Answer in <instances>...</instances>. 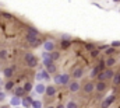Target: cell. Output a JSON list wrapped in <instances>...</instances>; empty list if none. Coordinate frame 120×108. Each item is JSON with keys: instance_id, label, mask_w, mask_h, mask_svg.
Instances as JSON below:
<instances>
[{"instance_id": "cell-6", "label": "cell", "mask_w": 120, "mask_h": 108, "mask_svg": "<svg viewBox=\"0 0 120 108\" xmlns=\"http://www.w3.org/2000/svg\"><path fill=\"white\" fill-rule=\"evenodd\" d=\"M36 80H49V73L46 72V69L45 70H39L36 73Z\"/></svg>"}, {"instance_id": "cell-32", "label": "cell", "mask_w": 120, "mask_h": 108, "mask_svg": "<svg viewBox=\"0 0 120 108\" xmlns=\"http://www.w3.org/2000/svg\"><path fill=\"white\" fill-rule=\"evenodd\" d=\"M110 46L115 48V49H116V48H120V41H113V42L110 44Z\"/></svg>"}, {"instance_id": "cell-13", "label": "cell", "mask_w": 120, "mask_h": 108, "mask_svg": "<svg viewBox=\"0 0 120 108\" xmlns=\"http://www.w3.org/2000/svg\"><path fill=\"white\" fill-rule=\"evenodd\" d=\"M80 88H81V86H80L78 81H71V83H70V91H71V93H77Z\"/></svg>"}, {"instance_id": "cell-1", "label": "cell", "mask_w": 120, "mask_h": 108, "mask_svg": "<svg viewBox=\"0 0 120 108\" xmlns=\"http://www.w3.org/2000/svg\"><path fill=\"white\" fill-rule=\"evenodd\" d=\"M25 62H27V66L28 67H36L38 66V59L35 58V55L28 52V54H25Z\"/></svg>"}, {"instance_id": "cell-4", "label": "cell", "mask_w": 120, "mask_h": 108, "mask_svg": "<svg viewBox=\"0 0 120 108\" xmlns=\"http://www.w3.org/2000/svg\"><path fill=\"white\" fill-rule=\"evenodd\" d=\"M43 48H45V52L52 54V52H55V42L46 41V42H43Z\"/></svg>"}, {"instance_id": "cell-30", "label": "cell", "mask_w": 120, "mask_h": 108, "mask_svg": "<svg viewBox=\"0 0 120 108\" xmlns=\"http://www.w3.org/2000/svg\"><path fill=\"white\" fill-rule=\"evenodd\" d=\"M53 80H55V83H56V84L61 86V75H56V76L53 77Z\"/></svg>"}, {"instance_id": "cell-17", "label": "cell", "mask_w": 120, "mask_h": 108, "mask_svg": "<svg viewBox=\"0 0 120 108\" xmlns=\"http://www.w3.org/2000/svg\"><path fill=\"white\" fill-rule=\"evenodd\" d=\"M95 88H96L98 91H101V93H102V91H105V90H106V83H105V81H98V83H96V86H95Z\"/></svg>"}, {"instance_id": "cell-12", "label": "cell", "mask_w": 120, "mask_h": 108, "mask_svg": "<svg viewBox=\"0 0 120 108\" xmlns=\"http://www.w3.org/2000/svg\"><path fill=\"white\" fill-rule=\"evenodd\" d=\"M14 70H15V67L14 66H11V67H6L4 69V77H7V79H10V77H13V73H14Z\"/></svg>"}, {"instance_id": "cell-20", "label": "cell", "mask_w": 120, "mask_h": 108, "mask_svg": "<svg viewBox=\"0 0 120 108\" xmlns=\"http://www.w3.org/2000/svg\"><path fill=\"white\" fill-rule=\"evenodd\" d=\"M105 65H106V66L110 69L113 65H116V59H115V58H108V59L105 60Z\"/></svg>"}, {"instance_id": "cell-15", "label": "cell", "mask_w": 120, "mask_h": 108, "mask_svg": "<svg viewBox=\"0 0 120 108\" xmlns=\"http://www.w3.org/2000/svg\"><path fill=\"white\" fill-rule=\"evenodd\" d=\"M32 103H34L32 97H25V98H22V107L30 108V107H32Z\"/></svg>"}, {"instance_id": "cell-18", "label": "cell", "mask_w": 120, "mask_h": 108, "mask_svg": "<svg viewBox=\"0 0 120 108\" xmlns=\"http://www.w3.org/2000/svg\"><path fill=\"white\" fill-rule=\"evenodd\" d=\"M46 72H48L49 75H55V73L57 72V66L53 63V65H50V66H48V67H46Z\"/></svg>"}, {"instance_id": "cell-26", "label": "cell", "mask_w": 120, "mask_h": 108, "mask_svg": "<svg viewBox=\"0 0 120 108\" xmlns=\"http://www.w3.org/2000/svg\"><path fill=\"white\" fill-rule=\"evenodd\" d=\"M113 84L115 86H119L120 84V73H116L115 77H113Z\"/></svg>"}, {"instance_id": "cell-10", "label": "cell", "mask_w": 120, "mask_h": 108, "mask_svg": "<svg viewBox=\"0 0 120 108\" xmlns=\"http://www.w3.org/2000/svg\"><path fill=\"white\" fill-rule=\"evenodd\" d=\"M24 94H27L25 90H24V87H15V88H14V96H15V97L21 98V97H24Z\"/></svg>"}, {"instance_id": "cell-21", "label": "cell", "mask_w": 120, "mask_h": 108, "mask_svg": "<svg viewBox=\"0 0 120 108\" xmlns=\"http://www.w3.org/2000/svg\"><path fill=\"white\" fill-rule=\"evenodd\" d=\"M70 83V75H67V73H63L61 75V86H64V84H68Z\"/></svg>"}, {"instance_id": "cell-9", "label": "cell", "mask_w": 120, "mask_h": 108, "mask_svg": "<svg viewBox=\"0 0 120 108\" xmlns=\"http://www.w3.org/2000/svg\"><path fill=\"white\" fill-rule=\"evenodd\" d=\"M56 91H57V88L55 87V86H46V96H49V97H53L55 94H56Z\"/></svg>"}, {"instance_id": "cell-35", "label": "cell", "mask_w": 120, "mask_h": 108, "mask_svg": "<svg viewBox=\"0 0 120 108\" xmlns=\"http://www.w3.org/2000/svg\"><path fill=\"white\" fill-rule=\"evenodd\" d=\"M6 55H7L6 51H0V59H4V58H6Z\"/></svg>"}, {"instance_id": "cell-27", "label": "cell", "mask_w": 120, "mask_h": 108, "mask_svg": "<svg viewBox=\"0 0 120 108\" xmlns=\"http://www.w3.org/2000/svg\"><path fill=\"white\" fill-rule=\"evenodd\" d=\"M32 108H42V101H39V100H34V103H32Z\"/></svg>"}, {"instance_id": "cell-37", "label": "cell", "mask_w": 120, "mask_h": 108, "mask_svg": "<svg viewBox=\"0 0 120 108\" xmlns=\"http://www.w3.org/2000/svg\"><path fill=\"white\" fill-rule=\"evenodd\" d=\"M98 54H99V52H98V49H95V51H92V52H91V55H92L94 58H95V56H98Z\"/></svg>"}, {"instance_id": "cell-41", "label": "cell", "mask_w": 120, "mask_h": 108, "mask_svg": "<svg viewBox=\"0 0 120 108\" xmlns=\"http://www.w3.org/2000/svg\"><path fill=\"white\" fill-rule=\"evenodd\" d=\"M99 49H105V51H106V49H109V46H108V45H102Z\"/></svg>"}, {"instance_id": "cell-5", "label": "cell", "mask_w": 120, "mask_h": 108, "mask_svg": "<svg viewBox=\"0 0 120 108\" xmlns=\"http://www.w3.org/2000/svg\"><path fill=\"white\" fill-rule=\"evenodd\" d=\"M42 58H43V65H45L46 67L55 63V62H53V59L50 58V54H48V52H43V54H42Z\"/></svg>"}, {"instance_id": "cell-42", "label": "cell", "mask_w": 120, "mask_h": 108, "mask_svg": "<svg viewBox=\"0 0 120 108\" xmlns=\"http://www.w3.org/2000/svg\"><path fill=\"white\" fill-rule=\"evenodd\" d=\"M0 108H8V105H1Z\"/></svg>"}, {"instance_id": "cell-8", "label": "cell", "mask_w": 120, "mask_h": 108, "mask_svg": "<svg viewBox=\"0 0 120 108\" xmlns=\"http://www.w3.org/2000/svg\"><path fill=\"white\" fill-rule=\"evenodd\" d=\"M35 93H36V94H43V93H46V86L42 84V83H38V84L35 86Z\"/></svg>"}, {"instance_id": "cell-22", "label": "cell", "mask_w": 120, "mask_h": 108, "mask_svg": "<svg viewBox=\"0 0 120 108\" xmlns=\"http://www.w3.org/2000/svg\"><path fill=\"white\" fill-rule=\"evenodd\" d=\"M99 73H102V72H101V69L96 66V67H94V69L91 70V77H98V76H99Z\"/></svg>"}, {"instance_id": "cell-16", "label": "cell", "mask_w": 120, "mask_h": 108, "mask_svg": "<svg viewBox=\"0 0 120 108\" xmlns=\"http://www.w3.org/2000/svg\"><path fill=\"white\" fill-rule=\"evenodd\" d=\"M27 35H30V37H39V31L36 29V28H32V27H28L27 28Z\"/></svg>"}, {"instance_id": "cell-25", "label": "cell", "mask_w": 120, "mask_h": 108, "mask_svg": "<svg viewBox=\"0 0 120 108\" xmlns=\"http://www.w3.org/2000/svg\"><path fill=\"white\" fill-rule=\"evenodd\" d=\"M50 58L53 59V62H55V60H57V59H60V52H57V51L52 52V54H50Z\"/></svg>"}, {"instance_id": "cell-29", "label": "cell", "mask_w": 120, "mask_h": 108, "mask_svg": "<svg viewBox=\"0 0 120 108\" xmlns=\"http://www.w3.org/2000/svg\"><path fill=\"white\" fill-rule=\"evenodd\" d=\"M66 108H78V105H77V103H75V101H71V100H70V101L67 103Z\"/></svg>"}, {"instance_id": "cell-44", "label": "cell", "mask_w": 120, "mask_h": 108, "mask_svg": "<svg viewBox=\"0 0 120 108\" xmlns=\"http://www.w3.org/2000/svg\"><path fill=\"white\" fill-rule=\"evenodd\" d=\"M1 83H3V81H1V79H0V84H1Z\"/></svg>"}, {"instance_id": "cell-33", "label": "cell", "mask_w": 120, "mask_h": 108, "mask_svg": "<svg viewBox=\"0 0 120 108\" xmlns=\"http://www.w3.org/2000/svg\"><path fill=\"white\" fill-rule=\"evenodd\" d=\"M98 80H99V81H105V80H106V77H105V73H103V72H102V73H99Z\"/></svg>"}, {"instance_id": "cell-24", "label": "cell", "mask_w": 120, "mask_h": 108, "mask_svg": "<svg viewBox=\"0 0 120 108\" xmlns=\"http://www.w3.org/2000/svg\"><path fill=\"white\" fill-rule=\"evenodd\" d=\"M24 90H25V93H30L31 90H32V83L31 81H27L24 84Z\"/></svg>"}, {"instance_id": "cell-11", "label": "cell", "mask_w": 120, "mask_h": 108, "mask_svg": "<svg viewBox=\"0 0 120 108\" xmlns=\"http://www.w3.org/2000/svg\"><path fill=\"white\" fill-rule=\"evenodd\" d=\"M10 105H13V107H15V108H17L18 105H22V100L14 96V97H13V98L10 100Z\"/></svg>"}, {"instance_id": "cell-36", "label": "cell", "mask_w": 120, "mask_h": 108, "mask_svg": "<svg viewBox=\"0 0 120 108\" xmlns=\"http://www.w3.org/2000/svg\"><path fill=\"white\" fill-rule=\"evenodd\" d=\"M113 52H115V48H112V46H110V48H109V49H106V54H108V55L113 54Z\"/></svg>"}, {"instance_id": "cell-19", "label": "cell", "mask_w": 120, "mask_h": 108, "mask_svg": "<svg viewBox=\"0 0 120 108\" xmlns=\"http://www.w3.org/2000/svg\"><path fill=\"white\" fill-rule=\"evenodd\" d=\"M103 73H105V77H106V80H108V79H112V80H113V77H115V72H113L112 69H106Z\"/></svg>"}, {"instance_id": "cell-39", "label": "cell", "mask_w": 120, "mask_h": 108, "mask_svg": "<svg viewBox=\"0 0 120 108\" xmlns=\"http://www.w3.org/2000/svg\"><path fill=\"white\" fill-rule=\"evenodd\" d=\"M4 98H6V94H4V93H1V91H0V101H3V100H4Z\"/></svg>"}, {"instance_id": "cell-28", "label": "cell", "mask_w": 120, "mask_h": 108, "mask_svg": "<svg viewBox=\"0 0 120 108\" xmlns=\"http://www.w3.org/2000/svg\"><path fill=\"white\" fill-rule=\"evenodd\" d=\"M4 88H6V90H13V88H14V83H13L11 80H8L7 83H6Z\"/></svg>"}, {"instance_id": "cell-7", "label": "cell", "mask_w": 120, "mask_h": 108, "mask_svg": "<svg viewBox=\"0 0 120 108\" xmlns=\"http://www.w3.org/2000/svg\"><path fill=\"white\" fill-rule=\"evenodd\" d=\"M82 75H84V70H82V67H75L74 70H73V77L74 79H81L82 77Z\"/></svg>"}, {"instance_id": "cell-40", "label": "cell", "mask_w": 120, "mask_h": 108, "mask_svg": "<svg viewBox=\"0 0 120 108\" xmlns=\"http://www.w3.org/2000/svg\"><path fill=\"white\" fill-rule=\"evenodd\" d=\"M3 17H6V18H11V16H10L8 13H3Z\"/></svg>"}, {"instance_id": "cell-34", "label": "cell", "mask_w": 120, "mask_h": 108, "mask_svg": "<svg viewBox=\"0 0 120 108\" xmlns=\"http://www.w3.org/2000/svg\"><path fill=\"white\" fill-rule=\"evenodd\" d=\"M105 66H106V65H105V62H101V63H99V65H98V67H99V69H101V72H102V70H103V69H105Z\"/></svg>"}, {"instance_id": "cell-23", "label": "cell", "mask_w": 120, "mask_h": 108, "mask_svg": "<svg viewBox=\"0 0 120 108\" xmlns=\"http://www.w3.org/2000/svg\"><path fill=\"white\" fill-rule=\"evenodd\" d=\"M60 44H61V48H63V49H67V48L71 45V41H70V39H61Z\"/></svg>"}, {"instance_id": "cell-14", "label": "cell", "mask_w": 120, "mask_h": 108, "mask_svg": "<svg viewBox=\"0 0 120 108\" xmlns=\"http://www.w3.org/2000/svg\"><path fill=\"white\" fill-rule=\"evenodd\" d=\"M95 86H96V84H94L92 81H88V83H87L82 88H84V91H85V93H88V94H90V93H92V91H94Z\"/></svg>"}, {"instance_id": "cell-38", "label": "cell", "mask_w": 120, "mask_h": 108, "mask_svg": "<svg viewBox=\"0 0 120 108\" xmlns=\"http://www.w3.org/2000/svg\"><path fill=\"white\" fill-rule=\"evenodd\" d=\"M61 39H70L71 41V37L70 35H61Z\"/></svg>"}, {"instance_id": "cell-3", "label": "cell", "mask_w": 120, "mask_h": 108, "mask_svg": "<svg viewBox=\"0 0 120 108\" xmlns=\"http://www.w3.org/2000/svg\"><path fill=\"white\" fill-rule=\"evenodd\" d=\"M115 100H116V96H115V94H110L109 97H106V98L102 101V108H108L109 105H112Z\"/></svg>"}, {"instance_id": "cell-45", "label": "cell", "mask_w": 120, "mask_h": 108, "mask_svg": "<svg viewBox=\"0 0 120 108\" xmlns=\"http://www.w3.org/2000/svg\"><path fill=\"white\" fill-rule=\"evenodd\" d=\"M48 108H55V107H48Z\"/></svg>"}, {"instance_id": "cell-2", "label": "cell", "mask_w": 120, "mask_h": 108, "mask_svg": "<svg viewBox=\"0 0 120 108\" xmlns=\"http://www.w3.org/2000/svg\"><path fill=\"white\" fill-rule=\"evenodd\" d=\"M27 42L30 44L31 46H34V48H36V46H39L42 44V41L39 39V37H30V35H27Z\"/></svg>"}, {"instance_id": "cell-31", "label": "cell", "mask_w": 120, "mask_h": 108, "mask_svg": "<svg viewBox=\"0 0 120 108\" xmlns=\"http://www.w3.org/2000/svg\"><path fill=\"white\" fill-rule=\"evenodd\" d=\"M85 48H87L88 51H91V52L96 49V46H95V44H85Z\"/></svg>"}, {"instance_id": "cell-43", "label": "cell", "mask_w": 120, "mask_h": 108, "mask_svg": "<svg viewBox=\"0 0 120 108\" xmlns=\"http://www.w3.org/2000/svg\"><path fill=\"white\" fill-rule=\"evenodd\" d=\"M57 108H66V107H64V105H61V104H60V105H59V107H57Z\"/></svg>"}]
</instances>
